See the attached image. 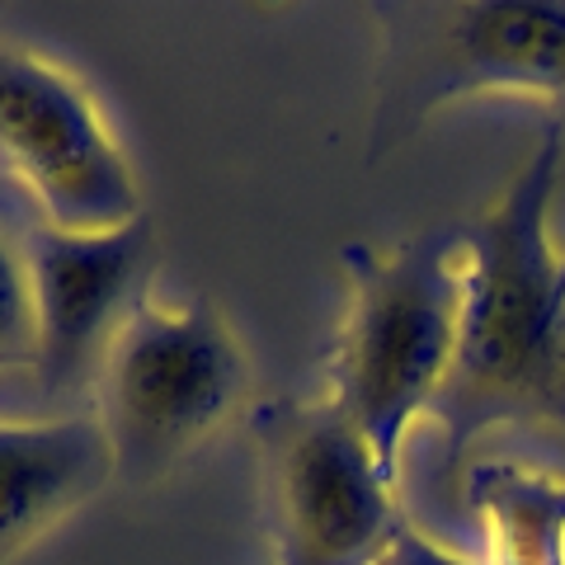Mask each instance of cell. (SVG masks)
<instances>
[{
  "label": "cell",
  "instance_id": "1",
  "mask_svg": "<svg viewBox=\"0 0 565 565\" xmlns=\"http://www.w3.org/2000/svg\"><path fill=\"white\" fill-rule=\"evenodd\" d=\"M565 132L552 122L527 166L481 217L457 222L462 334L434 411L448 467L494 424L565 429V259L552 245V199Z\"/></svg>",
  "mask_w": 565,
  "mask_h": 565
},
{
  "label": "cell",
  "instance_id": "2",
  "mask_svg": "<svg viewBox=\"0 0 565 565\" xmlns=\"http://www.w3.org/2000/svg\"><path fill=\"white\" fill-rule=\"evenodd\" d=\"M349 311L330 353V405L377 467L396 481V457L415 415L434 411L462 334V245L457 226L411 241L344 245Z\"/></svg>",
  "mask_w": 565,
  "mask_h": 565
},
{
  "label": "cell",
  "instance_id": "3",
  "mask_svg": "<svg viewBox=\"0 0 565 565\" xmlns=\"http://www.w3.org/2000/svg\"><path fill=\"white\" fill-rule=\"evenodd\" d=\"M382 62L367 156L401 147L434 109L471 95L565 99L561 0H419L377 6Z\"/></svg>",
  "mask_w": 565,
  "mask_h": 565
},
{
  "label": "cell",
  "instance_id": "4",
  "mask_svg": "<svg viewBox=\"0 0 565 565\" xmlns=\"http://www.w3.org/2000/svg\"><path fill=\"white\" fill-rule=\"evenodd\" d=\"M245 353L207 302H141L104 353L95 415L114 448V476L151 486L222 429L245 396Z\"/></svg>",
  "mask_w": 565,
  "mask_h": 565
},
{
  "label": "cell",
  "instance_id": "5",
  "mask_svg": "<svg viewBox=\"0 0 565 565\" xmlns=\"http://www.w3.org/2000/svg\"><path fill=\"white\" fill-rule=\"evenodd\" d=\"M278 565H377L405 523L396 481L330 401H269L255 415Z\"/></svg>",
  "mask_w": 565,
  "mask_h": 565
},
{
  "label": "cell",
  "instance_id": "6",
  "mask_svg": "<svg viewBox=\"0 0 565 565\" xmlns=\"http://www.w3.org/2000/svg\"><path fill=\"white\" fill-rule=\"evenodd\" d=\"M0 170L57 232H118L141 217L137 174L76 76L0 43Z\"/></svg>",
  "mask_w": 565,
  "mask_h": 565
},
{
  "label": "cell",
  "instance_id": "7",
  "mask_svg": "<svg viewBox=\"0 0 565 565\" xmlns=\"http://www.w3.org/2000/svg\"><path fill=\"white\" fill-rule=\"evenodd\" d=\"M33 288V367L47 396H71L99 382L104 353L132 311L147 302L156 269L151 222L137 217L118 232H57L33 226L24 245Z\"/></svg>",
  "mask_w": 565,
  "mask_h": 565
},
{
  "label": "cell",
  "instance_id": "8",
  "mask_svg": "<svg viewBox=\"0 0 565 565\" xmlns=\"http://www.w3.org/2000/svg\"><path fill=\"white\" fill-rule=\"evenodd\" d=\"M114 481L99 415L0 424V565Z\"/></svg>",
  "mask_w": 565,
  "mask_h": 565
},
{
  "label": "cell",
  "instance_id": "9",
  "mask_svg": "<svg viewBox=\"0 0 565 565\" xmlns=\"http://www.w3.org/2000/svg\"><path fill=\"white\" fill-rule=\"evenodd\" d=\"M462 490L486 527V565H565V476L476 462Z\"/></svg>",
  "mask_w": 565,
  "mask_h": 565
},
{
  "label": "cell",
  "instance_id": "10",
  "mask_svg": "<svg viewBox=\"0 0 565 565\" xmlns=\"http://www.w3.org/2000/svg\"><path fill=\"white\" fill-rule=\"evenodd\" d=\"M39 330H33V288H29V264L24 255L0 241V367L33 363Z\"/></svg>",
  "mask_w": 565,
  "mask_h": 565
},
{
  "label": "cell",
  "instance_id": "11",
  "mask_svg": "<svg viewBox=\"0 0 565 565\" xmlns=\"http://www.w3.org/2000/svg\"><path fill=\"white\" fill-rule=\"evenodd\" d=\"M377 565H486V561H467V556L448 552V546L429 542V537L419 533V527L401 523V527H396V537L386 542V552L377 556Z\"/></svg>",
  "mask_w": 565,
  "mask_h": 565
},
{
  "label": "cell",
  "instance_id": "12",
  "mask_svg": "<svg viewBox=\"0 0 565 565\" xmlns=\"http://www.w3.org/2000/svg\"><path fill=\"white\" fill-rule=\"evenodd\" d=\"M561 278H565V274H561Z\"/></svg>",
  "mask_w": 565,
  "mask_h": 565
}]
</instances>
